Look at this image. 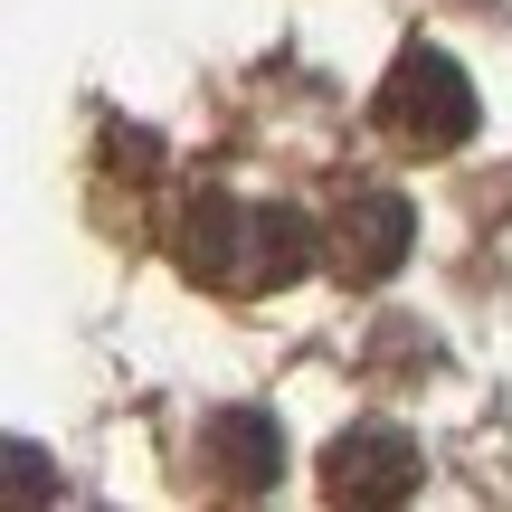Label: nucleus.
Returning <instances> with one entry per match:
<instances>
[{
  "label": "nucleus",
  "mask_w": 512,
  "mask_h": 512,
  "mask_svg": "<svg viewBox=\"0 0 512 512\" xmlns=\"http://www.w3.org/2000/svg\"><path fill=\"white\" fill-rule=\"evenodd\" d=\"M323 238H332L323 256H332V275H342V285H389V275L408 266V238H418V219H408L399 190L361 181V190H342V209H332Z\"/></svg>",
  "instance_id": "7ed1b4c3"
},
{
  "label": "nucleus",
  "mask_w": 512,
  "mask_h": 512,
  "mask_svg": "<svg viewBox=\"0 0 512 512\" xmlns=\"http://www.w3.org/2000/svg\"><path fill=\"white\" fill-rule=\"evenodd\" d=\"M418 446H408V427H389V418H361V427H342L332 437V456H323V494L332 503H408L418 494Z\"/></svg>",
  "instance_id": "20e7f679"
},
{
  "label": "nucleus",
  "mask_w": 512,
  "mask_h": 512,
  "mask_svg": "<svg viewBox=\"0 0 512 512\" xmlns=\"http://www.w3.org/2000/svg\"><path fill=\"white\" fill-rule=\"evenodd\" d=\"M275 475H285V427H275L266 408H219V418L200 427V484H219V494H266Z\"/></svg>",
  "instance_id": "39448f33"
},
{
  "label": "nucleus",
  "mask_w": 512,
  "mask_h": 512,
  "mask_svg": "<svg viewBox=\"0 0 512 512\" xmlns=\"http://www.w3.org/2000/svg\"><path fill=\"white\" fill-rule=\"evenodd\" d=\"M313 266V219L285 200H238V190H190L181 200V275L200 294L256 304Z\"/></svg>",
  "instance_id": "f257e3e1"
},
{
  "label": "nucleus",
  "mask_w": 512,
  "mask_h": 512,
  "mask_svg": "<svg viewBox=\"0 0 512 512\" xmlns=\"http://www.w3.org/2000/svg\"><path fill=\"white\" fill-rule=\"evenodd\" d=\"M370 124L389 133L399 152H418V162H437V152L475 143V86H465V67L446 48H399L380 76V95H370Z\"/></svg>",
  "instance_id": "f03ea898"
}]
</instances>
